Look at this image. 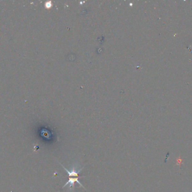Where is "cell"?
<instances>
[{
    "mask_svg": "<svg viewBox=\"0 0 192 192\" xmlns=\"http://www.w3.org/2000/svg\"><path fill=\"white\" fill-rule=\"evenodd\" d=\"M59 163L60 164V165H61V166H62V167H63V169H64V170L66 171V173H67V174H68V176H74V177L78 178L85 177V176H80V175H79V173L81 172V170H82L83 169L84 167V166L83 168H81V169L79 170H76L75 167H73V168L72 169V170H71V171H69V170L66 169L65 168V167L62 165L61 163H60V162H59Z\"/></svg>",
    "mask_w": 192,
    "mask_h": 192,
    "instance_id": "6da1fadb",
    "label": "cell"
},
{
    "mask_svg": "<svg viewBox=\"0 0 192 192\" xmlns=\"http://www.w3.org/2000/svg\"><path fill=\"white\" fill-rule=\"evenodd\" d=\"M79 178H69L68 181L67 182H66V184H65L64 186H63L62 188H65V186H67V185H68V184H70V188H73L74 186V184H75V182H77V183H78L80 186H82L83 188H84V189H85L84 187V186H83V184H81V182L79 181Z\"/></svg>",
    "mask_w": 192,
    "mask_h": 192,
    "instance_id": "7a4b0ae2",
    "label": "cell"
}]
</instances>
